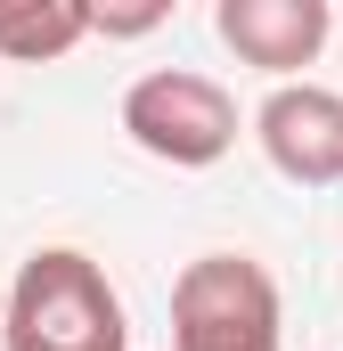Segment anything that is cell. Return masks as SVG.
Masks as SVG:
<instances>
[{"mask_svg":"<svg viewBox=\"0 0 343 351\" xmlns=\"http://www.w3.org/2000/svg\"><path fill=\"white\" fill-rule=\"evenodd\" d=\"M254 139L270 156V172L294 188H335L343 180V90L319 82H278L254 106Z\"/></svg>","mask_w":343,"mask_h":351,"instance_id":"obj_4","label":"cell"},{"mask_svg":"<svg viewBox=\"0 0 343 351\" xmlns=\"http://www.w3.org/2000/svg\"><path fill=\"white\" fill-rule=\"evenodd\" d=\"M0 351H131L123 294L106 286V269L74 245H41L25 254L8 286V343Z\"/></svg>","mask_w":343,"mask_h":351,"instance_id":"obj_1","label":"cell"},{"mask_svg":"<svg viewBox=\"0 0 343 351\" xmlns=\"http://www.w3.org/2000/svg\"><path fill=\"white\" fill-rule=\"evenodd\" d=\"M213 33H221V49H229L237 66L294 82V74L327 49L335 8H327V0H221V8H213Z\"/></svg>","mask_w":343,"mask_h":351,"instance_id":"obj_5","label":"cell"},{"mask_svg":"<svg viewBox=\"0 0 343 351\" xmlns=\"http://www.w3.org/2000/svg\"><path fill=\"white\" fill-rule=\"evenodd\" d=\"M172 8L164 0H147V8H90V33H106V41H131V33H156Z\"/></svg>","mask_w":343,"mask_h":351,"instance_id":"obj_7","label":"cell"},{"mask_svg":"<svg viewBox=\"0 0 343 351\" xmlns=\"http://www.w3.org/2000/svg\"><path fill=\"white\" fill-rule=\"evenodd\" d=\"M0 343H8V294H0Z\"/></svg>","mask_w":343,"mask_h":351,"instance_id":"obj_8","label":"cell"},{"mask_svg":"<svg viewBox=\"0 0 343 351\" xmlns=\"http://www.w3.org/2000/svg\"><path fill=\"white\" fill-rule=\"evenodd\" d=\"M123 131L139 156H156L172 172H204L237 147V98L196 66H156L123 90Z\"/></svg>","mask_w":343,"mask_h":351,"instance_id":"obj_3","label":"cell"},{"mask_svg":"<svg viewBox=\"0 0 343 351\" xmlns=\"http://www.w3.org/2000/svg\"><path fill=\"white\" fill-rule=\"evenodd\" d=\"M278 278L254 254H196L172 278V351H286Z\"/></svg>","mask_w":343,"mask_h":351,"instance_id":"obj_2","label":"cell"},{"mask_svg":"<svg viewBox=\"0 0 343 351\" xmlns=\"http://www.w3.org/2000/svg\"><path fill=\"white\" fill-rule=\"evenodd\" d=\"M74 41H90V8L82 0H25V8H0V58H8V66H49V58H66Z\"/></svg>","mask_w":343,"mask_h":351,"instance_id":"obj_6","label":"cell"}]
</instances>
